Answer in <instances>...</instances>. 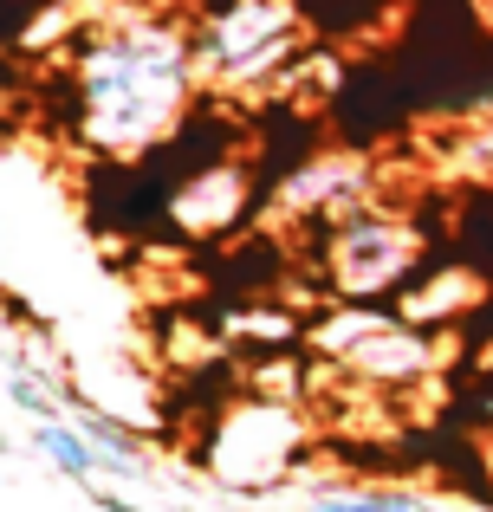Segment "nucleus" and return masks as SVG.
<instances>
[{"instance_id": "obj_1", "label": "nucleus", "mask_w": 493, "mask_h": 512, "mask_svg": "<svg viewBox=\"0 0 493 512\" xmlns=\"http://www.w3.org/2000/svg\"><path fill=\"white\" fill-rule=\"evenodd\" d=\"M189 20L163 7H130L91 26L72 52V111L78 143L111 163H137L182 130L195 104Z\"/></svg>"}, {"instance_id": "obj_2", "label": "nucleus", "mask_w": 493, "mask_h": 512, "mask_svg": "<svg viewBox=\"0 0 493 512\" xmlns=\"http://www.w3.org/2000/svg\"><path fill=\"white\" fill-rule=\"evenodd\" d=\"M299 46H305L299 0H195L189 59H195V85L215 91V98L273 91Z\"/></svg>"}, {"instance_id": "obj_3", "label": "nucleus", "mask_w": 493, "mask_h": 512, "mask_svg": "<svg viewBox=\"0 0 493 512\" xmlns=\"http://www.w3.org/2000/svg\"><path fill=\"white\" fill-rule=\"evenodd\" d=\"M429 260V234H422L416 214H396L383 201H364V208L338 214V221L318 227V286H325L331 305H377L390 292H403L409 279Z\"/></svg>"}, {"instance_id": "obj_4", "label": "nucleus", "mask_w": 493, "mask_h": 512, "mask_svg": "<svg viewBox=\"0 0 493 512\" xmlns=\"http://www.w3.org/2000/svg\"><path fill=\"white\" fill-rule=\"evenodd\" d=\"M305 467V409L273 396H241L215 415L202 441V474L228 493H273Z\"/></svg>"}, {"instance_id": "obj_5", "label": "nucleus", "mask_w": 493, "mask_h": 512, "mask_svg": "<svg viewBox=\"0 0 493 512\" xmlns=\"http://www.w3.org/2000/svg\"><path fill=\"white\" fill-rule=\"evenodd\" d=\"M377 201V156L364 150H325L312 163H299L292 175L273 182V221H338V214Z\"/></svg>"}, {"instance_id": "obj_6", "label": "nucleus", "mask_w": 493, "mask_h": 512, "mask_svg": "<svg viewBox=\"0 0 493 512\" xmlns=\"http://www.w3.org/2000/svg\"><path fill=\"white\" fill-rule=\"evenodd\" d=\"M442 363H448V350H442L435 331H416V325H403L396 312H383L377 325L338 357V370L351 376V383H370V389L403 396V389H422L429 376H442Z\"/></svg>"}, {"instance_id": "obj_7", "label": "nucleus", "mask_w": 493, "mask_h": 512, "mask_svg": "<svg viewBox=\"0 0 493 512\" xmlns=\"http://www.w3.org/2000/svg\"><path fill=\"white\" fill-rule=\"evenodd\" d=\"M253 195H260V188H253L247 163H208V169L182 175V182L169 188V221L189 240H221L253 214Z\"/></svg>"}, {"instance_id": "obj_8", "label": "nucleus", "mask_w": 493, "mask_h": 512, "mask_svg": "<svg viewBox=\"0 0 493 512\" xmlns=\"http://www.w3.org/2000/svg\"><path fill=\"white\" fill-rule=\"evenodd\" d=\"M481 299H487V279L474 273V266H435V273L409 279L403 299H396L390 312L403 318V325H416V331H442V325H461Z\"/></svg>"}, {"instance_id": "obj_9", "label": "nucleus", "mask_w": 493, "mask_h": 512, "mask_svg": "<svg viewBox=\"0 0 493 512\" xmlns=\"http://www.w3.org/2000/svg\"><path fill=\"white\" fill-rule=\"evenodd\" d=\"M279 98L286 104H325L344 91V52L338 46H299L286 59V72H279Z\"/></svg>"}, {"instance_id": "obj_10", "label": "nucleus", "mask_w": 493, "mask_h": 512, "mask_svg": "<svg viewBox=\"0 0 493 512\" xmlns=\"http://www.w3.org/2000/svg\"><path fill=\"white\" fill-rule=\"evenodd\" d=\"M33 454H46V461L59 467L65 480H78V487L98 480V454H91V441H85V428H78V422L39 415V422H33Z\"/></svg>"}, {"instance_id": "obj_11", "label": "nucleus", "mask_w": 493, "mask_h": 512, "mask_svg": "<svg viewBox=\"0 0 493 512\" xmlns=\"http://www.w3.org/2000/svg\"><path fill=\"white\" fill-rule=\"evenodd\" d=\"M442 169H448V175H474V182H481V175H493V111L455 130V150H448Z\"/></svg>"}, {"instance_id": "obj_12", "label": "nucleus", "mask_w": 493, "mask_h": 512, "mask_svg": "<svg viewBox=\"0 0 493 512\" xmlns=\"http://www.w3.org/2000/svg\"><path fill=\"white\" fill-rule=\"evenodd\" d=\"M13 402H20V409L33 415V422H39V415H52V409H59V402H52V389H46V383H33L26 370H13Z\"/></svg>"}, {"instance_id": "obj_13", "label": "nucleus", "mask_w": 493, "mask_h": 512, "mask_svg": "<svg viewBox=\"0 0 493 512\" xmlns=\"http://www.w3.org/2000/svg\"><path fill=\"white\" fill-rule=\"evenodd\" d=\"M481 467H487V480H493V435L481 441Z\"/></svg>"}, {"instance_id": "obj_14", "label": "nucleus", "mask_w": 493, "mask_h": 512, "mask_svg": "<svg viewBox=\"0 0 493 512\" xmlns=\"http://www.w3.org/2000/svg\"><path fill=\"white\" fill-rule=\"evenodd\" d=\"M487 20H493V0H487Z\"/></svg>"}]
</instances>
